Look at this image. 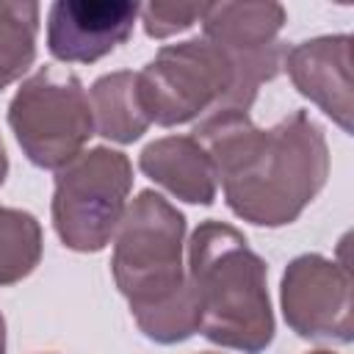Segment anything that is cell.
Returning a JSON list of instances; mask_svg holds the SVG:
<instances>
[{
    "instance_id": "obj_1",
    "label": "cell",
    "mask_w": 354,
    "mask_h": 354,
    "mask_svg": "<svg viewBox=\"0 0 354 354\" xmlns=\"http://www.w3.org/2000/svg\"><path fill=\"white\" fill-rule=\"evenodd\" d=\"M210 155L227 207L254 227L293 224L329 177L324 127L293 111L271 127H257L249 111H213L194 127Z\"/></svg>"
},
{
    "instance_id": "obj_2",
    "label": "cell",
    "mask_w": 354,
    "mask_h": 354,
    "mask_svg": "<svg viewBox=\"0 0 354 354\" xmlns=\"http://www.w3.org/2000/svg\"><path fill=\"white\" fill-rule=\"evenodd\" d=\"M183 246L185 216L158 191H138L113 235L111 274L136 326L163 346L196 335V304Z\"/></svg>"
},
{
    "instance_id": "obj_3",
    "label": "cell",
    "mask_w": 354,
    "mask_h": 354,
    "mask_svg": "<svg viewBox=\"0 0 354 354\" xmlns=\"http://www.w3.org/2000/svg\"><path fill=\"white\" fill-rule=\"evenodd\" d=\"M185 246L196 332L221 348L243 354L266 351L277 332L266 260L238 227L218 218H205Z\"/></svg>"
},
{
    "instance_id": "obj_4",
    "label": "cell",
    "mask_w": 354,
    "mask_h": 354,
    "mask_svg": "<svg viewBox=\"0 0 354 354\" xmlns=\"http://www.w3.org/2000/svg\"><path fill=\"white\" fill-rule=\"evenodd\" d=\"M133 163L111 147L83 149L55 171L53 227L72 252H100L111 243L127 210Z\"/></svg>"
},
{
    "instance_id": "obj_5",
    "label": "cell",
    "mask_w": 354,
    "mask_h": 354,
    "mask_svg": "<svg viewBox=\"0 0 354 354\" xmlns=\"http://www.w3.org/2000/svg\"><path fill=\"white\" fill-rule=\"evenodd\" d=\"M8 127L33 166L64 169L94 136V116L80 77L53 66L36 69L8 102Z\"/></svg>"
},
{
    "instance_id": "obj_6",
    "label": "cell",
    "mask_w": 354,
    "mask_h": 354,
    "mask_svg": "<svg viewBox=\"0 0 354 354\" xmlns=\"http://www.w3.org/2000/svg\"><path fill=\"white\" fill-rule=\"evenodd\" d=\"M147 113L160 127L185 124L232 105L235 69L230 58L202 39L163 44L138 72Z\"/></svg>"
},
{
    "instance_id": "obj_7",
    "label": "cell",
    "mask_w": 354,
    "mask_h": 354,
    "mask_svg": "<svg viewBox=\"0 0 354 354\" xmlns=\"http://www.w3.org/2000/svg\"><path fill=\"white\" fill-rule=\"evenodd\" d=\"M288 11L279 3H205L202 30L210 44H216L235 69V111H249L257 88L274 80L282 72V61L288 44L279 41V30L285 28Z\"/></svg>"
},
{
    "instance_id": "obj_8",
    "label": "cell",
    "mask_w": 354,
    "mask_h": 354,
    "mask_svg": "<svg viewBox=\"0 0 354 354\" xmlns=\"http://www.w3.org/2000/svg\"><path fill=\"white\" fill-rule=\"evenodd\" d=\"M285 324L304 340L351 343L354 304L348 266L318 252L293 257L279 282Z\"/></svg>"
},
{
    "instance_id": "obj_9",
    "label": "cell",
    "mask_w": 354,
    "mask_h": 354,
    "mask_svg": "<svg viewBox=\"0 0 354 354\" xmlns=\"http://www.w3.org/2000/svg\"><path fill=\"white\" fill-rule=\"evenodd\" d=\"M138 11L130 0H55L47 8V50L64 64H94L133 36Z\"/></svg>"
},
{
    "instance_id": "obj_10",
    "label": "cell",
    "mask_w": 354,
    "mask_h": 354,
    "mask_svg": "<svg viewBox=\"0 0 354 354\" xmlns=\"http://www.w3.org/2000/svg\"><path fill=\"white\" fill-rule=\"evenodd\" d=\"M282 69L301 97L315 102L343 133H351V36L332 33L288 47Z\"/></svg>"
},
{
    "instance_id": "obj_11",
    "label": "cell",
    "mask_w": 354,
    "mask_h": 354,
    "mask_svg": "<svg viewBox=\"0 0 354 354\" xmlns=\"http://www.w3.org/2000/svg\"><path fill=\"white\" fill-rule=\"evenodd\" d=\"M138 169L188 205H213L218 183L210 155L194 136H163L138 155Z\"/></svg>"
},
{
    "instance_id": "obj_12",
    "label": "cell",
    "mask_w": 354,
    "mask_h": 354,
    "mask_svg": "<svg viewBox=\"0 0 354 354\" xmlns=\"http://www.w3.org/2000/svg\"><path fill=\"white\" fill-rule=\"evenodd\" d=\"M88 105L94 116V133L116 144L138 141L152 124L141 97L138 72L130 69H119L97 77L88 91Z\"/></svg>"
},
{
    "instance_id": "obj_13",
    "label": "cell",
    "mask_w": 354,
    "mask_h": 354,
    "mask_svg": "<svg viewBox=\"0 0 354 354\" xmlns=\"http://www.w3.org/2000/svg\"><path fill=\"white\" fill-rule=\"evenodd\" d=\"M44 238L33 213L0 205V288L30 277L41 260Z\"/></svg>"
},
{
    "instance_id": "obj_14",
    "label": "cell",
    "mask_w": 354,
    "mask_h": 354,
    "mask_svg": "<svg viewBox=\"0 0 354 354\" xmlns=\"http://www.w3.org/2000/svg\"><path fill=\"white\" fill-rule=\"evenodd\" d=\"M39 14V3L0 0V91L33 66Z\"/></svg>"
},
{
    "instance_id": "obj_15",
    "label": "cell",
    "mask_w": 354,
    "mask_h": 354,
    "mask_svg": "<svg viewBox=\"0 0 354 354\" xmlns=\"http://www.w3.org/2000/svg\"><path fill=\"white\" fill-rule=\"evenodd\" d=\"M205 3H147L138 17L149 39H169L202 19Z\"/></svg>"
},
{
    "instance_id": "obj_16",
    "label": "cell",
    "mask_w": 354,
    "mask_h": 354,
    "mask_svg": "<svg viewBox=\"0 0 354 354\" xmlns=\"http://www.w3.org/2000/svg\"><path fill=\"white\" fill-rule=\"evenodd\" d=\"M8 177V155H6V147H3V138H0V185L6 183Z\"/></svg>"
},
{
    "instance_id": "obj_17",
    "label": "cell",
    "mask_w": 354,
    "mask_h": 354,
    "mask_svg": "<svg viewBox=\"0 0 354 354\" xmlns=\"http://www.w3.org/2000/svg\"><path fill=\"white\" fill-rule=\"evenodd\" d=\"M0 354H6V318L0 313Z\"/></svg>"
},
{
    "instance_id": "obj_18",
    "label": "cell",
    "mask_w": 354,
    "mask_h": 354,
    "mask_svg": "<svg viewBox=\"0 0 354 354\" xmlns=\"http://www.w3.org/2000/svg\"><path fill=\"white\" fill-rule=\"evenodd\" d=\"M304 354H335V351H329V348H315V351H304Z\"/></svg>"
},
{
    "instance_id": "obj_19",
    "label": "cell",
    "mask_w": 354,
    "mask_h": 354,
    "mask_svg": "<svg viewBox=\"0 0 354 354\" xmlns=\"http://www.w3.org/2000/svg\"><path fill=\"white\" fill-rule=\"evenodd\" d=\"M202 354H216V351H202Z\"/></svg>"
}]
</instances>
